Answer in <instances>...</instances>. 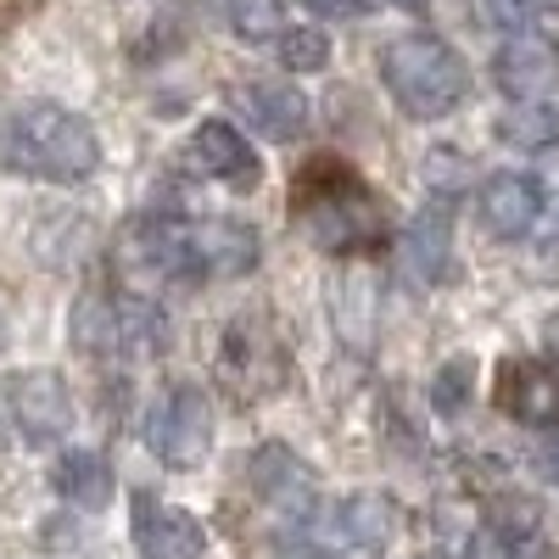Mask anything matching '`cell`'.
Listing matches in <instances>:
<instances>
[{
    "label": "cell",
    "instance_id": "obj_16",
    "mask_svg": "<svg viewBox=\"0 0 559 559\" xmlns=\"http://www.w3.org/2000/svg\"><path fill=\"white\" fill-rule=\"evenodd\" d=\"M543 218V185L532 174H498L481 185V224L498 241L532 236V224Z\"/></svg>",
    "mask_w": 559,
    "mask_h": 559
},
{
    "label": "cell",
    "instance_id": "obj_24",
    "mask_svg": "<svg viewBox=\"0 0 559 559\" xmlns=\"http://www.w3.org/2000/svg\"><path fill=\"white\" fill-rule=\"evenodd\" d=\"M471 376H476V369H471V358L448 364L442 376L431 381V403H437L442 414H459V408H464V397H471Z\"/></svg>",
    "mask_w": 559,
    "mask_h": 559
},
{
    "label": "cell",
    "instance_id": "obj_4",
    "mask_svg": "<svg viewBox=\"0 0 559 559\" xmlns=\"http://www.w3.org/2000/svg\"><path fill=\"white\" fill-rule=\"evenodd\" d=\"M292 376V342L269 313H236L218 336V381L241 397H269Z\"/></svg>",
    "mask_w": 559,
    "mask_h": 559
},
{
    "label": "cell",
    "instance_id": "obj_25",
    "mask_svg": "<svg viewBox=\"0 0 559 559\" xmlns=\"http://www.w3.org/2000/svg\"><path fill=\"white\" fill-rule=\"evenodd\" d=\"M548 347H554V353H559V313H554V319H548Z\"/></svg>",
    "mask_w": 559,
    "mask_h": 559
},
{
    "label": "cell",
    "instance_id": "obj_19",
    "mask_svg": "<svg viewBox=\"0 0 559 559\" xmlns=\"http://www.w3.org/2000/svg\"><path fill=\"white\" fill-rule=\"evenodd\" d=\"M252 481H258L263 498L286 503V509H308V503H313V476L302 471L286 448H263V453L252 459Z\"/></svg>",
    "mask_w": 559,
    "mask_h": 559
},
{
    "label": "cell",
    "instance_id": "obj_7",
    "mask_svg": "<svg viewBox=\"0 0 559 559\" xmlns=\"http://www.w3.org/2000/svg\"><path fill=\"white\" fill-rule=\"evenodd\" d=\"M118 269L140 286H191V280H202L191 252V224H174L163 213L134 218L118 236Z\"/></svg>",
    "mask_w": 559,
    "mask_h": 559
},
{
    "label": "cell",
    "instance_id": "obj_14",
    "mask_svg": "<svg viewBox=\"0 0 559 559\" xmlns=\"http://www.w3.org/2000/svg\"><path fill=\"white\" fill-rule=\"evenodd\" d=\"M191 252H197V269L213 274V280H241L258 269L263 258V241L258 229L236 213H218V218H202L191 224Z\"/></svg>",
    "mask_w": 559,
    "mask_h": 559
},
{
    "label": "cell",
    "instance_id": "obj_3",
    "mask_svg": "<svg viewBox=\"0 0 559 559\" xmlns=\"http://www.w3.org/2000/svg\"><path fill=\"white\" fill-rule=\"evenodd\" d=\"M381 79L408 118H448L471 96V62L437 34H403L381 51Z\"/></svg>",
    "mask_w": 559,
    "mask_h": 559
},
{
    "label": "cell",
    "instance_id": "obj_22",
    "mask_svg": "<svg viewBox=\"0 0 559 559\" xmlns=\"http://www.w3.org/2000/svg\"><path fill=\"white\" fill-rule=\"evenodd\" d=\"M274 51L280 62H286L292 73H319L324 62H331V34H319V28H286L274 39Z\"/></svg>",
    "mask_w": 559,
    "mask_h": 559
},
{
    "label": "cell",
    "instance_id": "obj_8",
    "mask_svg": "<svg viewBox=\"0 0 559 559\" xmlns=\"http://www.w3.org/2000/svg\"><path fill=\"white\" fill-rule=\"evenodd\" d=\"M397 526V503L381 492H353L331 509L302 521V543L313 554H347V548H376L381 537H392Z\"/></svg>",
    "mask_w": 559,
    "mask_h": 559
},
{
    "label": "cell",
    "instance_id": "obj_23",
    "mask_svg": "<svg viewBox=\"0 0 559 559\" xmlns=\"http://www.w3.org/2000/svg\"><path fill=\"white\" fill-rule=\"evenodd\" d=\"M559 0H481V12L498 23V28H532L537 17H548Z\"/></svg>",
    "mask_w": 559,
    "mask_h": 559
},
{
    "label": "cell",
    "instance_id": "obj_9",
    "mask_svg": "<svg viewBox=\"0 0 559 559\" xmlns=\"http://www.w3.org/2000/svg\"><path fill=\"white\" fill-rule=\"evenodd\" d=\"M185 168L202 174V179H218V185H229V191H241V197L258 191V179H263V163L252 152V140L236 123H218V118L191 129V140H185Z\"/></svg>",
    "mask_w": 559,
    "mask_h": 559
},
{
    "label": "cell",
    "instance_id": "obj_6",
    "mask_svg": "<svg viewBox=\"0 0 559 559\" xmlns=\"http://www.w3.org/2000/svg\"><path fill=\"white\" fill-rule=\"evenodd\" d=\"M146 448L168 471H197L213 453V397L197 381H174L146 408Z\"/></svg>",
    "mask_w": 559,
    "mask_h": 559
},
{
    "label": "cell",
    "instance_id": "obj_26",
    "mask_svg": "<svg viewBox=\"0 0 559 559\" xmlns=\"http://www.w3.org/2000/svg\"><path fill=\"white\" fill-rule=\"evenodd\" d=\"M392 7H408V12H426V0H392Z\"/></svg>",
    "mask_w": 559,
    "mask_h": 559
},
{
    "label": "cell",
    "instance_id": "obj_5",
    "mask_svg": "<svg viewBox=\"0 0 559 559\" xmlns=\"http://www.w3.org/2000/svg\"><path fill=\"white\" fill-rule=\"evenodd\" d=\"M73 342L96 358H146L168 342V319L152 297H90L73 313Z\"/></svg>",
    "mask_w": 559,
    "mask_h": 559
},
{
    "label": "cell",
    "instance_id": "obj_10",
    "mask_svg": "<svg viewBox=\"0 0 559 559\" xmlns=\"http://www.w3.org/2000/svg\"><path fill=\"white\" fill-rule=\"evenodd\" d=\"M7 408L28 442H57L73 426V392L57 369H17V376H7Z\"/></svg>",
    "mask_w": 559,
    "mask_h": 559
},
{
    "label": "cell",
    "instance_id": "obj_2",
    "mask_svg": "<svg viewBox=\"0 0 559 559\" xmlns=\"http://www.w3.org/2000/svg\"><path fill=\"white\" fill-rule=\"evenodd\" d=\"M0 163L39 185H79L102 168V140L57 102H23L0 118Z\"/></svg>",
    "mask_w": 559,
    "mask_h": 559
},
{
    "label": "cell",
    "instance_id": "obj_12",
    "mask_svg": "<svg viewBox=\"0 0 559 559\" xmlns=\"http://www.w3.org/2000/svg\"><path fill=\"white\" fill-rule=\"evenodd\" d=\"M229 102H236V112L263 140H280V146H286V140H302L308 118H313L308 96L286 79H241V84H229Z\"/></svg>",
    "mask_w": 559,
    "mask_h": 559
},
{
    "label": "cell",
    "instance_id": "obj_20",
    "mask_svg": "<svg viewBox=\"0 0 559 559\" xmlns=\"http://www.w3.org/2000/svg\"><path fill=\"white\" fill-rule=\"evenodd\" d=\"M498 140L515 152H543V146H559V112L543 107V102H521L498 118Z\"/></svg>",
    "mask_w": 559,
    "mask_h": 559
},
{
    "label": "cell",
    "instance_id": "obj_1",
    "mask_svg": "<svg viewBox=\"0 0 559 559\" xmlns=\"http://www.w3.org/2000/svg\"><path fill=\"white\" fill-rule=\"evenodd\" d=\"M292 213L308 229V241L324 247V252H336V258L381 252L392 241V224H386L381 197L369 191L347 163H331V157H319V163H308L297 174Z\"/></svg>",
    "mask_w": 559,
    "mask_h": 559
},
{
    "label": "cell",
    "instance_id": "obj_18",
    "mask_svg": "<svg viewBox=\"0 0 559 559\" xmlns=\"http://www.w3.org/2000/svg\"><path fill=\"white\" fill-rule=\"evenodd\" d=\"M51 481H57V492H62L73 509H90V515L112 503V464H107V453H96V448H68V453L57 459Z\"/></svg>",
    "mask_w": 559,
    "mask_h": 559
},
{
    "label": "cell",
    "instance_id": "obj_11",
    "mask_svg": "<svg viewBox=\"0 0 559 559\" xmlns=\"http://www.w3.org/2000/svg\"><path fill=\"white\" fill-rule=\"evenodd\" d=\"M129 515H134L140 559H202L207 532H202V521L191 515V509H179V503H168L157 492H134Z\"/></svg>",
    "mask_w": 559,
    "mask_h": 559
},
{
    "label": "cell",
    "instance_id": "obj_21",
    "mask_svg": "<svg viewBox=\"0 0 559 559\" xmlns=\"http://www.w3.org/2000/svg\"><path fill=\"white\" fill-rule=\"evenodd\" d=\"M224 7V23L236 28L247 45H274L280 34H286V7L280 0H218Z\"/></svg>",
    "mask_w": 559,
    "mask_h": 559
},
{
    "label": "cell",
    "instance_id": "obj_17",
    "mask_svg": "<svg viewBox=\"0 0 559 559\" xmlns=\"http://www.w3.org/2000/svg\"><path fill=\"white\" fill-rule=\"evenodd\" d=\"M403 269L419 286H442L453 274V224H448L442 207H426L403 229Z\"/></svg>",
    "mask_w": 559,
    "mask_h": 559
},
{
    "label": "cell",
    "instance_id": "obj_15",
    "mask_svg": "<svg viewBox=\"0 0 559 559\" xmlns=\"http://www.w3.org/2000/svg\"><path fill=\"white\" fill-rule=\"evenodd\" d=\"M498 403H503V414H515L521 426L559 431V376L537 358H509L498 369Z\"/></svg>",
    "mask_w": 559,
    "mask_h": 559
},
{
    "label": "cell",
    "instance_id": "obj_13",
    "mask_svg": "<svg viewBox=\"0 0 559 559\" xmlns=\"http://www.w3.org/2000/svg\"><path fill=\"white\" fill-rule=\"evenodd\" d=\"M492 79L503 96H515V102H543L559 90V45L548 34H515V39H503L498 45V57H492Z\"/></svg>",
    "mask_w": 559,
    "mask_h": 559
}]
</instances>
